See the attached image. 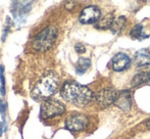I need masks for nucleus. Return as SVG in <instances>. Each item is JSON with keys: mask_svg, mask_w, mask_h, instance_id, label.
<instances>
[{"mask_svg": "<svg viewBox=\"0 0 150 139\" xmlns=\"http://www.w3.org/2000/svg\"><path fill=\"white\" fill-rule=\"evenodd\" d=\"M60 94L67 102L80 107L88 105L94 98L92 91L87 86L81 85L77 82H65L61 87Z\"/></svg>", "mask_w": 150, "mask_h": 139, "instance_id": "f257e3e1", "label": "nucleus"}, {"mask_svg": "<svg viewBox=\"0 0 150 139\" xmlns=\"http://www.w3.org/2000/svg\"><path fill=\"white\" fill-rule=\"evenodd\" d=\"M59 83V78L57 74L53 71H49L44 74L39 80L32 91V96L35 99H46L53 95L56 92Z\"/></svg>", "mask_w": 150, "mask_h": 139, "instance_id": "f03ea898", "label": "nucleus"}, {"mask_svg": "<svg viewBox=\"0 0 150 139\" xmlns=\"http://www.w3.org/2000/svg\"><path fill=\"white\" fill-rule=\"evenodd\" d=\"M57 37V29L53 26H49L42 32L35 36L33 40V48L37 51H46L50 49Z\"/></svg>", "mask_w": 150, "mask_h": 139, "instance_id": "7ed1b4c3", "label": "nucleus"}, {"mask_svg": "<svg viewBox=\"0 0 150 139\" xmlns=\"http://www.w3.org/2000/svg\"><path fill=\"white\" fill-rule=\"evenodd\" d=\"M64 111V105L56 99H46L41 104V117L44 119H49L62 115Z\"/></svg>", "mask_w": 150, "mask_h": 139, "instance_id": "20e7f679", "label": "nucleus"}, {"mask_svg": "<svg viewBox=\"0 0 150 139\" xmlns=\"http://www.w3.org/2000/svg\"><path fill=\"white\" fill-rule=\"evenodd\" d=\"M101 16V10L96 5H89L81 11L79 21L82 24H93L99 21Z\"/></svg>", "mask_w": 150, "mask_h": 139, "instance_id": "39448f33", "label": "nucleus"}, {"mask_svg": "<svg viewBox=\"0 0 150 139\" xmlns=\"http://www.w3.org/2000/svg\"><path fill=\"white\" fill-rule=\"evenodd\" d=\"M89 120L88 117L82 113H78V115H74L71 117H69L65 122V126L69 130L71 131H82L88 126Z\"/></svg>", "mask_w": 150, "mask_h": 139, "instance_id": "423d86ee", "label": "nucleus"}, {"mask_svg": "<svg viewBox=\"0 0 150 139\" xmlns=\"http://www.w3.org/2000/svg\"><path fill=\"white\" fill-rule=\"evenodd\" d=\"M119 95V92L113 89H103L95 95V100L101 107L109 106L115 104Z\"/></svg>", "mask_w": 150, "mask_h": 139, "instance_id": "0eeeda50", "label": "nucleus"}, {"mask_svg": "<svg viewBox=\"0 0 150 139\" xmlns=\"http://www.w3.org/2000/svg\"><path fill=\"white\" fill-rule=\"evenodd\" d=\"M32 2L29 1H16L13 2L12 6V14L16 18L24 21L25 16H28L29 11L31 10Z\"/></svg>", "mask_w": 150, "mask_h": 139, "instance_id": "6e6552de", "label": "nucleus"}, {"mask_svg": "<svg viewBox=\"0 0 150 139\" xmlns=\"http://www.w3.org/2000/svg\"><path fill=\"white\" fill-rule=\"evenodd\" d=\"M131 60L130 57L127 55L126 53H117L113 56L112 60H111V65H112V69L115 72H122L125 69H127L130 65Z\"/></svg>", "mask_w": 150, "mask_h": 139, "instance_id": "1a4fd4ad", "label": "nucleus"}, {"mask_svg": "<svg viewBox=\"0 0 150 139\" xmlns=\"http://www.w3.org/2000/svg\"><path fill=\"white\" fill-rule=\"evenodd\" d=\"M115 104L122 111H129L131 109V105H132V97H131L130 91L125 90V91L120 92Z\"/></svg>", "mask_w": 150, "mask_h": 139, "instance_id": "9d476101", "label": "nucleus"}, {"mask_svg": "<svg viewBox=\"0 0 150 139\" xmlns=\"http://www.w3.org/2000/svg\"><path fill=\"white\" fill-rule=\"evenodd\" d=\"M134 62L138 67H144L147 65H150V51L146 48L138 50L135 53Z\"/></svg>", "mask_w": 150, "mask_h": 139, "instance_id": "9b49d317", "label": "nucleus"}, {"mask_svg": "<svg viewBox=\"0 0 150 139\" xmlns=\"http://www.w3.org/2000/svg\"><path fill=\"white\" fill-rule=\"evenodd\" d=\"M150 81V72H141L138 73L137 75H135V77L132 80V86L136 87L141 84L147 83Z\"/></svg>", "mask_w": 150, "mask_h": 139, "instance_id": "f8f14e48", "label": "nucleus"}, {"mask_svg": "<svg viewBox=\"0 0 150 139\" xmlns=\"http://www.w3.org/2000/svg\"><path fill=\"white\" fill-rule=\"evenodd\" d=\"M90 66H91V60L89 58L81 57L78 60L77 65H76V73L78 75H83L90 68Z\"/></svg>", "mask_w": 150, "mask_h": 139, "instance_id": "ddd939ff", "label": "nucleus"}, {"mask_svg": "<svg viewBox=\"0 0 150 139\" xmlns=\"http://www.w3.org/2000/svg\"><path fill=\"white\" fill-rule=\"evenodd\" d=\"M130 36L134 39H145L148 37V35L144 33V29H143V25L138 24L132 29L130 32Z\"/></svg>", "mask_w": 150, "mask_h": 139, "instance_id": "4468645a", "label": "nucleus"}, {"mask_svg": "<svg viewBox=\"0 0 150 139\" xmlns=\"http://www.w3.org/2000/svg\"><path fill=\"white\" fill-rule=\"evenodd\" d=\"M125 24H126V18L125 16H119L117 18H115L111 25L110 29L113 33H119L122 30Z\"/></svg>", "mask_w": 150, "mask_h": 139, "instance_id": "2eb2a0df", "label": "nucleus"}, {"mask_svg": "<svg viewBox=\"0 0 150 139\" xmlns=\"http://www.w3.org/2000/svg\"><path fill=\"white\" fill-rule=\"evenodd\" d=\"M115 18H112L111 16H106L103 20L99 21L98 23L96 24V28L98 29H108L111 27L112 25V22Z\"/></svg>", "mask_w": 150, "mask_h": 139, "instance_id": "dca6fc26", "label": "nucleus"}, {"mask_svg": "<svg viewBox=\"0 0 150 139\" xmlns=\"http://www.w3.org/2000/svg\"><path fill=\"white\" fill-rule=\"evenodd\" d=\"M0 82H1V87H0V91H1V95L3 96L4 94H5V81H4L3 67H0Z\"/></svg>", "mask_w": 150, "mask_h": 139, "instance_id": "f3484780", "label": "nucleus"}, {"mask_svg": "<svg viewBox=\"0 0 150 139\" xmlns=\"http://www.w3.org/2000/svg\"><path fill=\"white\" fill-rule=\"evenodd\" d=\"M75 49H76V51L78 52V53H84L85 52V50H86V48H85V46L83 45V44H81V43H77L76 44V46H75Z\"/></svg>", "mask_w": 150, "mask_h": 139, "instance_id": "a211bd4d", "label": "nucleus"}, {"mask_svg": "<svg viewBox=\"0 0 150 139\" xmlns=\"http://www.w3.org/2000/svg\"><path fill=\"white\" fill-rule=\"evenodd\" d=\"M5 109H6V104L0 101V113H1L3 118H4V111H5Z\"/></svg>", "mask_w": 150, "mask_h": 139, "instance_id": "6ab92c4d", "label": "nucleus"}, {"mask_svg": "<svg viewBox=\"0 0 150 139\" xmlns=\"http://www.w3.org/2000/svg\"><path fill=\"white\" fill-rule=\"evenodd\" d=\"M75 2L74 1H69V2H67V3H65V8H67V9H69V10H71L73 9L74 7H75Z\"/></svg>", "mask_w": 150, "mask_h": 139, "instance_id": "aec40b11", "label": "nucleus"}, {"mask_svg": "<svg viewBox=\"0 0 150 139\" xmlns=\"http://www.w3.org/2000/svg\"><path fill=\"white\" fill-rule=\"evenodd\" d=\"M5 123L4 122H2V123H0V135H2V132H3V130H5Z\"/></svg>", "mask_w": 150, "mask_h": 139, "instance_id": "412c9836", "label": "nucleus"}, {"mask_svg": "<svg viewBox=\"0 0 150 139\" xmlns=\"http://www.w3.org/2000/svg\"><path fill=\"white\" fill-rule=\"evenodd\" d=\"M146 125H147V127H148V128H149V129H150V120H148V121H147Z\"/></svg>", "mask_w": 150, "mask_h": 139, "instance_id": "4be33fe9", "label": "nucleus"}]
</instances>
